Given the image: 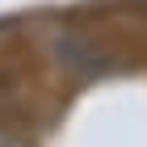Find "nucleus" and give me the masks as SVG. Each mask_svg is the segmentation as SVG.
I'll return each instance as SVG.
<instances>
[]
</instances>
